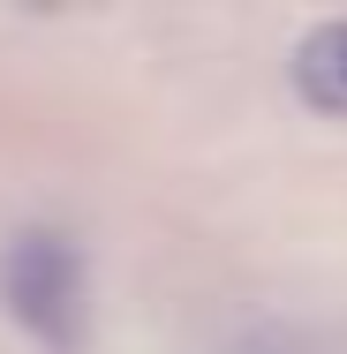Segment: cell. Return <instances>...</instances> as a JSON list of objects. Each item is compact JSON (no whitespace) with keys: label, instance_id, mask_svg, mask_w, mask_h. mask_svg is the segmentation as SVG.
I'll use <instances>...</instances> for the list:
<instances>
[{"label":"cell","instance_id":"cell-1","mask_svg":"<svg viewBox=\"0 0 347 354\" xmlns=\"http://www.w3.org/2000/svg\"><path fill=\"white\" fill-rule=\"evenodd\" d=\"M0 294H8V317L53 354L83 347V257L69 249V234L53 226H30L8 241L0 257Z\"/></svg>","mask_w":347,"mask_h":354},{"label":"cell","instance_id":"cell-2","mask_svg":"<svg viewBox=\"0 0 347 354\" xmlns=\"http://www.w3.org/2000/svg\"><path fill=\"white\" fill-rule=\"evenodd\" d=\"M294 91L317 113H347V15L302 30V46H294Z\"/></svg>","mask_w":347,"mask_h":354}]
</instances>
